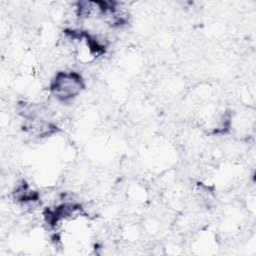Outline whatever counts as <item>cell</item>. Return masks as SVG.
<instances>
[{
	"mask_svg": "<svg viewBox=\"0 0 256 256\" xmlns=\"http://www.w3.org/2000/svg\"><path fill=\"white\" fill-rule=\"evenodd\" d=\"M84 89L82 77L73 71L58 72L50 84L51 93L60 101H68L76 97Z\"/></svg>",
	"mask_w": 256,
	"mask_h": 256,
	"instance_id": "obj_1",
	"label": "cell"
}]
</instances>
